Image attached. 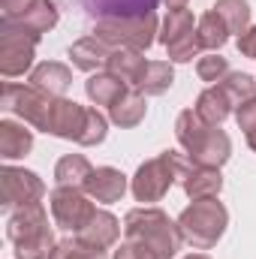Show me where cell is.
I'll return each instance as SVG.
<instances>
[{
  "label": "cell",
  "mask_w": 256,
  "mask_h": 259,
  "mask_svg": "<svg viewBox=\"0 0 256 259\" xmlns=\"http://www.w3.org/2000/svg\"><path fill=\"white\" fill-rule=\"evenodd\" d=\"M91 15H118V12H142L151 9L157 0H78Z\"/></svg>",
  "instance_id": "cell-1"
}]
</instances>
